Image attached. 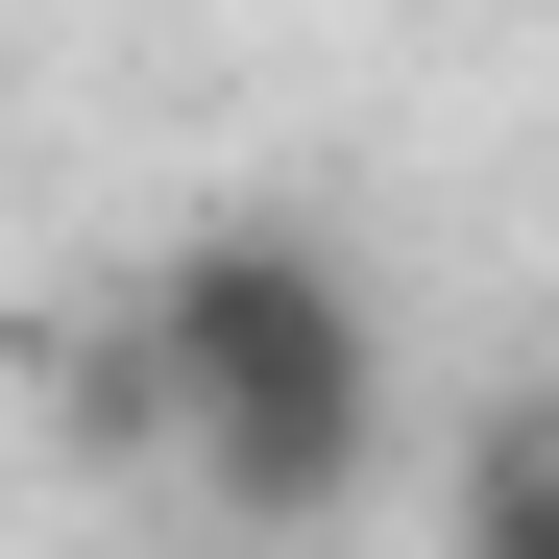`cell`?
<instances>
[{
    "instance_id": "cell-2",
    "label": "cell",
    "mask_w": 559,
    "mask_h": 559,
    "mask_svg": "<svg viewBox=\"0 0 559 559\" xmlns=\"http://www.w3.org/2000/svg\"><path fill=\"white\" fill-rule=\"evenodd\" d=\"M195 438V535H341L390 511V390H293V414H170Z\"/></svg>"
},
{
    "instance_id": "cell-3",
    "label": "cell",
    "mask_w": 559,
    "mask_h": 559,
    "mask_svg": "<svg viewBox=\"0 0 559 559\" xmlns=\"http://www.w3.org/2000/svg\"><path fill=\"white\" fill-rule=\"evenodd\" d=\"M535 559H559V535H535Z\"/></svg>"
},
{
    "instance_id": "cell-1",
    "label": "cell",
    "mask_w": 559,
    "mask_h": 559,
    "mask_svg": "<svg viewBox=\"0 0 559 559\" xmlns=\"http://www.w3.org/2000/svg\"><path fill=\"white\" fill-rule=\"evenodd\" d=\"M146 390L170 414H293V390H390V317L317 219H195L146 267Z\"/></svg>"
}]
</instances>
